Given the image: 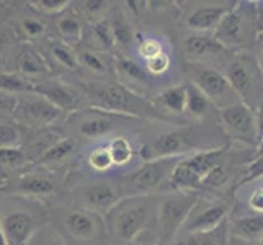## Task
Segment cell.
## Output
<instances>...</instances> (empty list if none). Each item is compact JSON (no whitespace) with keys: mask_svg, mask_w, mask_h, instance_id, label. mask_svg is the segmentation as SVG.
Instances as JSON below:
<instances>
[{"mask_svg":"<svg viewBox=\"0 0 263 245\" xmlns=\"http://www.w3.org/2000/svg\"><path fill=\"white\" fill-rule=\"evenodd\" d=\"M232 144L219 124V118L210 121H181L172 124V128L156 134L147 139L139 149V156L144 162L186 157L201 150L222 149Z\"/></svg>","mask_w":263,"mask_h":245,"instance_id":"1","label":"cell"},{"mask_svg":"<svg viewBox=\"0 0 263 245\" xmlns=\"http://www.w3.org/2000/svg\"><path fill=\"white\" fill-rule=\"evenodd\" d=\"M79 85L85 93L87 106L133 116L146 123H168V124L181 123L167 118L151 102V98L134 93L133 90L121 85L116 79L79 80Z\"/></svg>","mask_w":263,"mask_h":245,"instance_id":"2","label":"cell"},{"mask_svg":"<svg viewBox=\"0 0 263 245\" xmlns=\"http://www.w3.org/2000/svg\"><path fill=\"white\" fill-rule=\"evenodd\" d=\"M159 195L123 198L105 216L108 245H138V237L149 229L156 231Z\"/></svg>","mask_w":263,"mask_h":245,"instance_id":"3","label":"cell"},{"mask_svg":"<svg viewBox=\"0 0 263 245\" xmlns=\"http://www.w3.org/2000/svg\"><path fill=\"white\" fill-rule=\"evenodd\" d=\"M49 224V204L0 192V228L7 245H26Z\"/></svg>","mask_w":263,"mask_h":245,"instance_id":"4","label":"cell"},{"mask_svg":"<svg viewBox=\"0 0 263 245\" xmlns=\"http://www.w3.org/2000/svg\"><path fill=\"white\" fill-rule=\"evenodd\" d=\"M49 224L67 245H108L105 216L70 201L49 204Z\"/></svg>","mask_w":263,"mask_h":245,"instance_id":"5","label":"cell"},{"mask_svg":"<svg viewBox=\"0 0 263 245\" xmlns=\"http://www.w3.org/2000/svg\"><path fill=\"white\" fill-rule=\"evenodd\" d=\"M260 33L261 23L258 2L239 0L232 4L213 34L226 49L235 54L253 52Z\"/></svg>","mask_w":263,"mask_h":245,"instance_id":"6","label":"cell"},{"mask_svg":"<svg viewBox=\"0 0 263 245\" xmlns=\"http://www.w3.org/2000/svg\"><path fill=\"white\" fill-rule=\"evenodd\" d=\"M62 124H64V128H67L66 136H70V138L82 142V141H97L106 138V136L113 134L118 129L139 128V126L146 124V121L138 120V118L133 116L87 106L69 115Z\"/></svg>","mask_w":263,"mask_h":245,"instance_id":"7","label":"cell"},{"mask_svg":"<svg viewBox=\"0 0 263 245\" xmlns=\"http://www.w3.org/2000/svg\"><path fill=\"white\" fill-rule=\"evenodd\" d=\"M183 157H167L157 160H147L141 167L129 174L118 177V183L123 198L128 196H146V195H164L172 190V174L177 163Z\"/></svg>","mask_w":263,"mask_h":245,"instance_id":"8","label":"cell"},{"mask_svg":"<svg viewBox=\"0 0 263 245\" xmlns=\"http://www.w3.org/2000/svg\"><path fill=\"white\" fill-rule=\"evenodd\" d=\"M222 72L240 102L257 113L263 105V72L255 52L232 54Z\"/></svg>","mask_w":263,"mask_h":245,"instance_id":"9","label":"cell"},{"mask_svg":"<svg viewBox=\"0 0 263 245\" xmlns=\"http://www.w3.org/2000/svg\"><path fill=\"white\" fill-rule=\"evenodd\" d=\"M64 174H56L38 167H28L23 172L8 177V180L0 188V192L10 193L16 196L36 199V201L46 203L49 199H58L64 192V181L67 183Z\"/></svg>","mask_w":263,"mask_h":245,"instance_id":"10","label":"cell"},{"mask_svg":"<svg viewBox=\"0 0 263 245\" xmlns=\"http://www.w3.org/2000/svg\"><path fill=\"white\" fill-rule=\"evenodd\" d=\"M199 199V193L170 192L159 195L156 235L162 245H175L178 232L183 229L190 213Z\"/></svg>","mask_w":263,"mask_h":245,"instance_id":"11","label":"cell"},{"mask_svg":"<svg viewBox=\"0 0 263 245\" xmlns=\"http://www.w3.org/2000/svg\"><path fill=\"white\" fill-rule=\"evenodd\" d=\"M183 74L185 80L201 90L217 110L240 102L221 69L198 62H183Z\"/></svg>","mask_w":263,"mask_h":245,"instance_id":"12","label":"cell"},{"mask_svg":"<svg viewBox=\"0 0 263 245\" xmlns=\"http://www.w3.org/2000/svg\"><path fill=\"white\" fill-rule=\"evenodd\" d=\"M66 118L67 116L59 108H56L36 92H26L18 95L13 121L20 124L23 129L56 128L61 121H66Z\"/></svg>","mask_w":263,"mask_h":245,"instance_id":"13","label":"cell"},{"mask_svg":"<svg viewBox=\"0 0 263 245\" xmlns=\"http://www.w3.org/2000/svg\"><path fill=\"white\" fill-rule=\"evenodd\" d=\"M70 203H74L84 210L106 216L113 208L121 201L123 195L120 190L118 178L98 180L90 183L79 185L67 193Z\"/></svg>","mask_w":263,"mask_h":245,"instance_id":"14","label":"cell"},{"mask_svg":"<svg viewBox=\"0 0 263 245\" xmlns=\"http://www.w3.org/2000/svg\"><path fill=\"white\" fill-rule=\"evenodd\" d=\"M178 46L183 62H198L221 70L232 58V52L226 49L213 33H185Z\"/></svg>","mask_w":263,"mask_h":245,"instance_id":"15","label":"cell"},{"mask_svg":"<svg viewBox=\"0 0 263 245\" xmlns=\"http://www.w3.org/2000/svg\"><path fill=\"white\" fill-rule=\"evenodd\" d=\"M235 199L211 196V195H199L198 203L190 213L188 219L183 225L185 234H196L216 229L217 225L229 221L234 213Z\"/></svg>","mask_w":263,"mask_h":245,"instance_id":"16","label":"cell"},{"mask_svg":"<svg viewBox=\"0 0 263 245\" xmlns=\"http://www.w3.org/2000/svg\"><path fill=\"white\" fill-rule=\"evenodd\" d=\"M33 92L46 98L49 103L64 113L66 116L87 108V98L79 82H67L59 76H49L33 84Z\"/></svg>","mask_w":263,"mask_h":245,"instance_id":"17","label":"cell"},{"mask_svg":"<svg viewBox=\"0 0 263 245\" xmlns=\"http://www.w3.org/2000/svg\"><path fill=\"white\" fill-rule=\"evenodd\" d=\"M219 124L231 142L246 144L247 147H258V134H257V120L255 111H252L242 102L231 105L219 110Z\"/></svg>","mask_w":263,"mask_h":245,"instance_id":"18","label":"cell"},{"mask_svg":"<svg viewBox=\"0 0 263 245\" xmlns=\"http://www.w3.org/2000/svg\"><path fill=\"white\" fill-rule=\"evenodd\" d=\"M231 4H195V7H178L186 33H214L224 15L229 12Z\"/></svg>","mask_w":263,"mask_h":245,"instance_id":"19","label":"cell"},{"mask_svg":"<svg viewBox=\"0 0 263 245\" xmlns=\"http://www.w3.org/2000/svg\"><path fill=\"white\" fill-rule=\"evenodd\" d=\"M77 61L80 67V80H106L115 79V56L87 44L76 46Z\"/></svg>","mask_w":263,"mask_h":245,"instance_id":"20","label":"cell"},{"mask_svg":"<svg viewBox=\"0 0 263 245\" xmlns=\"http://www.w3.org/2000/svg\"><path fill=\"white\" fill-rule=\"evenodd\" d=\"M126 4H113L110 13H108V22H110L111 31L115 36L118 56H129V49L138 38V28H136V18Z\"/></svg>","mask_w":263,"mask_h":245,"instance_id":"21","label":"cell"},{"mask_svg":"<svg viewBox=\"0 0 263 245\" xmlns=\"http://www.w3.org/2000/svg\"><path fill=\"white\" fill-rule=\"evenodd\" d=\"M10 70L16 72L18 76L25 77L26 80H30L31 84L54 76L43 52L33 44H23L15 51Z\"/></svg>","mask_w":263,"mask_h":245,"instance_id":"22","label":"cell"},{"mask_svg":"<svg viewBox=\"0 0 263 245\" xmlns=\"http://www.w3.org/2000/svg\"><path fill=\"white\" fill-rule=\"evenodd\" d=\"M115 79L134 93L151 98V76L131 56H115Z\"/></svg>","mask_w":263,"mask_h":245,"instance_id":"23","label":"cell"},{"mask_svg":"<svg viewBox=\"0 0 263 245\" xmlns=\"http://www.w3.org/2000/svg\"><path fill=\"white\" fill-rule=\"evenodd\" d=\"M79 146H80V141L64 134L61 139L54 142L31 167H38V168H44L49 172H56V174L69 175L67 167H69V163L74 162Z\"/></svg>","mask_w":263,"mask_h":245,"instance_id":"24","label":"cell"},{"mask_svg":"<svg viewBox=\"0 0 263 245\" xmlns=\"http://www.w3.org/2000/svg\"><path fill=\"white\" fill-rule=\"evenodd\" d=\"M43 52L44 59L48 61V64L52 70H58V74H77L80 76V67L77 61V52L76 48L70 44L61 41L58 38H48L46 41H43Z\"/></svg>","mask_w":263,"mask_h":245,"instance_id":"25","label":"cell"},{"mask_svg":"<svg viewBox=\"0 0 263 245\" xmlns=\"http://www.w3.org/2000/svg\"><path fill=\"white\" fill-rule=\"evenodd\" d=\"M10 30L15 33L18 40L25 41L26 44H31L36 41L43 43L48 40L49 23L46 20V16L36 13L28 5V2H26V10L15 16V22L12 23Z\"/></svg>","mask_w":263,"mask_h":245,"instance_id":"26","label":"cell"},{"mask_svg":"<svg viewBox=\"0 0 263 245\" xmlns=\"http://www.w3.org/2000/svg\"><path fill=\"white\" fill-rule=\"evenodd\" d=\"M151 102L167 118L174 121H183L181 116L186 111V85L185 82L164 88L157 95L151 97Z\"/></svg>","mask_w":263,"mask_h":245,"instance_id":"27","label":"cell"},{"mask_svg":"<svg viewBox=\"0 0 263 245\" xmlns=\"http://www.w3.org/2000/svg\"><path fill=\"white\" fill-rule=\"evenodd\" d=\"M52 26L58 34V40L64 41L74 48L84 41L87 23L76 13V10L72 8V4L66 12H62L56 18H52Z\"/></svg>","mask_w":263,"mask_h":245,"instance_id":"28","label":"cell"},{"mask_svg":"<svg viewBox=\"0 0 263 245\" xmlns=\"http://www.w3.org/2000/svg\"><path fill=\"white\" fill-rule=\"evenodd\" d=\"M186 85V111L190 121H210L219 118V110L210 102L201 90L185 80Z\"/></svg>","mask_w":263,"mask_h":245,"instance_id":"29","label":"cell"},{"mask_svg":"<svg viewBox=\"0 0 263 245\" xmlns=\"http://www.w3.org/2000/svg\"><path fill=\"white\" fill-rule=\"evenodd\" d=\"M231 239L239 242H260L263 239V214H252L243 217H231Z\"/></svg>","mask_w":263,"mask_h":245,"instance_id":"30","label":"cell"},{"mask_svg":"<svg viewBox=\"0 0 263 245\" xmlns=\"http://www.w3.org/2000/svg\"><path fill=\"white\" fill-rule=\"evenodd\" d=\"M82 43L90 48L111 54V56H118L115 36L111 31L110 22H108V16L97 23H90L85 26V34H84Z\"/></svg>","mask_w":263,"mask_h":245,"instance_id":"31","label":"cell"},{"mask_svg":"<svg viewBox=\"0 0 263 245\" xmlns=\"http://www.w3.org/2000/svg\"><path fill=\"white\" fill-rule=\"evenodd\" d=\"M229 221L222 222L221 225H217L216 229L211 231L186 234L185 239L177 240L175 245H231Z\"/></svg>","mask_w":263,"mask_h":245,"instance_id":"32","label":"cell"},{"mask_svg":"<svg viewBox=\"0 0 263 245\" xmlns=\"http://www.w3.org/2000/svg\"><path fill=\"white\" fill-rule=\"evenodd\" d=\"M111 7L113 2H106V0H80V2H72V8L87 25L97 23L106 18Z\"/></svg>","mask_w":263,"mask_h":245,"instance_id":"33","label":"cell"},{"mask_svg":"<svg viewBox=\"0 0 263 245\" xmlns=\"http://www.w3.org/2000/svg\"><path fill=\"white\" fill-rule=\"evenodd\" d=\"M31 167V160L22 147L0 149V172H10L12 175ZM10 175V177H12Z\"/></svg>","mask_w":263,"mask_h":245,"instance_id":"34","label":"cell"},{"mask_svg":"<svg viewBox=\"0 0 263 245\" xmlns=\"http://www.w3.org/2000/svg\"><path fill=\"white\" fill-rule=\"evenodd\" d=\"M108 150L111 154V159L115 167H124L133 160L134 157V147H133V142L126 138V136L120 134V136H115L110 141H108Z\"/></svg>","mask_w":263,"mask_h":245,"instance_id":"35","label":"cell"},{"mask_svg":"<svg viewBox=\"0 0 263 245\" xmlns=\"http://www.w3.org/2000/svg\"><path fill=\"white\" fill-rule=\"evenodd\" d=\"M0 90L13 95H22L26 92H33V84L10 69H0Z\"/></svg>","mask_w":263,"mask_h":245,"instance_id":"36","label":"cell"},{"mask_svg":"<svg viewBox=\"0 0 263 245\" xmlns=\"http://www.w3.org/2000/svg\"><path fill=\"white\" fill-rule=\"evenodd\" d=\"M23 128L13 120L0 121V149L5 147H22Z\"/></svg>","mask_w":263,"mask_h":245,"instance_id":"37","label":"cell"},{"mask_svg":"<svg viewBox=\"0 0 263 245\" xmlns=\"http://www.w3.org/2000/svg\"><path fill=\"white\" fill-rule=\"evenodd\" d=\"M136 48H138V56L144 62H147L159 56V54L165 52L164 44H162L159 38H156V36H146L141 33H138V38H136Z\"/></svg>","mask_w":263,"mask_h":245,"instance_id":"38","label":"cell"},{"mask_svg":"<svg viewBox=\"0 0 263 245\" xmlns=\"http://www.w3.org/2000/svg\"><path fill=\"white\" fill-rule=\"evenodd\" d=\"M70 0H30L28 5L36 13L46 18H56L70 7Z\"/></svg>","mask_w":263,"mask_h":245,"instance_id":"39","label":"cell"},{"mask_svg":"<svg viewBox=\"0 0 263 245\" xmlns=\"http://www.w3.org/2000/svg\"><path fill=\"white\" fill-rule=\"evenodd\" d=\"M87 165L97 174H103V172H108L111 167H115L108 146H98L90 150L87 157Z\"/></svg>","mask_w":263,"mask_h":245,"instance_id":"40","label":"cell"},{"mask_svg":"<svg viewBox=\"0 0 263 245\" xmlns=\"http://www.w3.org/2000/svg\"><path fill=\"white\" fill-rule=\"evenodd\" d=\"M26 245H67V243L51 224H46L33 235L31 240Z\"/></svg>","mask_w":263,"mask_h":245,"instance_id":"41","label":"cell"},{"mask_svg":"<svg viewBox=\"0 0 263 245\" xmlns=\"http://www.w3.org/2000/svg\"><path fill=\"white\" fill-rule=\"evenodd\" d=\"M144 67H146L147 70V74L151 77H162V76H165L167 72L170 70L172 67V59H170V54L165 51V52H162L159 54V56H156L154 59L147 61V62H144Z\"/></svg>","mask_w":263,"mask_h":245,"instance_id":"42","label":"cell"},{"mask_svg":"<svg viewBox=\"0 0 263 245\" xmlns=\"http://www.w3.org/2000/svg\"><path fill=\"white\" fill-rule=\"evenodd\" d=\"M263 177V154H253V157L250 160V163L247 165V168L243 170V174L237 183V188L243 186L250 183V181L257 180V178H261Z\"/></svg>","mask_w":263,"mask_h":245,"instance_id":"43","label":"cell"},{"mask_svg":"<svg viewBox=\"0 0 263 245\" xmlns=\"http://www.w3.org/2000/svg\"><path fill=\"white\" fill-rule=\"evenodd\" d=\"M15 40L18 38L12 30H7L0 26V69H2V66L5 64V61L8 58L15 56V51H13Z\"/></svg>","mask_w":263,"mask_h":245,"instance_id":"44","label":"cell"},{"mask_svg":"<svg viewBox=\"0 0 263 245\" xmlns=\"http://www.w3.org/2000/svg\"><path fill=\"white\" fill-rule=\"evenodd\" d=\"M16 102H18V95H13V93H8V92H4V90H0V121L13 120Z\"/></svg>","mask_w":263,"mask_h":245,"instance_id":"45","label":"cell"},{"mask_svg":"<svg viewBox=\"0 0 263 245\" xmlns=\"http://www.w3.org/2000/svg\"><path fill=\"white\" fill-rule=\"evenodd\" d=\"M249 206L255 213L263 214V188L255 190V192L250 195V198H249Z\"/></svg>","mask_w":263,"mask_h":245,"instance_id":"46","label":"cell"},{"mask_svg":"<svg viewBox=\"0 0 263 245\" xmlns=\"http://www.w3.org/2000/svg\"><path fill=\"white\" fill-rule=\"evenodd\" d=\"M253 52H255V56L258 59V64H260V69L263 72V30L258 34V40H257V44H255V49H253Z\"/></svg>","mask_w":263,"mask_h":245,"instance_id":"47","label":"cell"},{"mask_svg":"<svg viewBox=\"0 0 263 245\" xmlns=\"http://www.w3.org/2000/svg\"><path fill=\"white\" fill-rule=\"evenodd\" d=\"M255 120H257V134H258V141H263V105L260 106V110L255 113Z\"/></svg>","mask_w":263,"mask_h":245,"instance_id":"48","label":"cell"},{"mask_svg":"<svg viewBox=\"0 0 263 245\" xmlns=\"http://www.w3.org/2000/svg\"><path fill=\"white\" fill-rule=\"evenodd\" d=\"M258 12H260V23H261V30H263V2H258Z\"/></svg>","mask_w":263,"mask_h":245,"instance_id":"49","label":"cell"},{"mask_svg":"<svg viewBox=\"0 0 263 245\" xmlns=\"http://www.w3.org/2000/svg\"><path fill=\"white\" fill-rule=\"evenodd\" d=\"M0 245H7V240H5L4 232H2V228H0Z\"/></svg>","mask_w":263,"mask_h":245,"instance_id":"50","label":"cell"},{"mask_svg":"<svg viewBox=\"0 0 263 245\" xmlns=\"http://www.w3.org/2000/svg\"><path fill=\"white\" fill-rule=\"evenodd\" d=\"M231 245H242V242H239V240H234V239H231Z\"/></svg>","mask_w":263,"mask_h":245,"instance_id":"51","label":"cell"},{"mask_svg":"<svg viewBox=\"0 0 263 245\" xmlns=\"http://www.w3.org/2000/svg\"><path fill=\"white\" fill-rule=\"evenodd\" d=\"M5 4H0V12H2V10H7V7H4Z\"/></svg>","mask_w":263,"mask_h":245,"instance_id":"52","label":"cell"},{"mask_svg":"<svg viewBox=\"0 0 263 245\" xmlns=\"http://www.w3.org/2000/svg\"><path fill=\"white\" fill-rule=\"evenodd\" d=\"M2 186H4V181H2V180H0V188H2Z\"/></svg>","mask_w":263,"mask_h":245,"instance_id":"53","label":"cell"},{"mask_svg":"<svg viewBox=\"0 0 263 245\" xmlns=\"http://www.w3.org/2000/svg\"><path fill=\"white\" fill-rule=\"evenodd\" d=\"M258 245H263V239H261V240L258 242Z\"/></svg>","mask_w":263,"mask_h":245,"instance_id":"54","label":"cell"},{"mask_svg":"<svg viewBox=\"0 0 263 245\" xmlns=\"http://www.w3.org/2000/svg\"><path fill=\"white\" fill-rule=\"evenodd\" d=\"M154 245H162V243H159V242H156V243H154Z\"/></svg>","mask_w":263,"mask_h":245,"instance_id":"55","label":"cell"}]
</instances>
